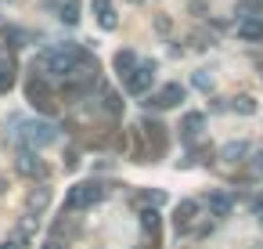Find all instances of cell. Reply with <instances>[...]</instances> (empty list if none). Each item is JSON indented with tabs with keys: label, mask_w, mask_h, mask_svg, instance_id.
Instances as JSON below:
<instances>
[{
	"label": "cell",
	"mask_w": 263,
	"mask_h": 249,
	"mask_svg": "<svg viewBox=\"0 0 263 249\" xmlns=\"http://www.w3.org/2000/svg\"><path fill=\"white\" fill-rule=\"evenodd\" d=\"M0 249H26V235H11L8 242H0Z\"/></svg>",
	"instance_id": "603a6c76"
},
{
	"label": "cell",
	"mask_w": 263,
	"mask_h": 249,
	"mask_svg": "<svg viewBox=\"0 0 263 249\" xmlns=\"http://www.w3.org/2000/svg\"><path fill=\"white\" fill-rule=\"evenodd\" d=\"M245 155H249V145H245V141H231V145H223V152H220L223 163H241Z\"/></svg>",
	"instance_id": "5bb4252c"
},
{
	"label": "cell",
	"mask_w": 263,
	"mask_h": 249,
	"mask_svg": "<svg viewBox=\"0 0 263 249\" xmlns=\"http://www.w3.org/2000/svg\"><path fill=\"white\" fill-rule=\"evenodd\" d=\"M80 58L83 55H80L76 44H58V47H47L40 55V69H47V76H72Z\"/></svg>",
	"instance_id": "6da1fadb"
},
{
	"label": "cell",
	"mask_w": 263,
	"mask_h": 249,
	"mask_svg": "<svg viewBox=\"0 0 263 249\" xmlns=\"http://www.w3.org/2000/svg\"><path fill=\"white\" fill-rule=\"evenodd\" d=\"M4 37L11 40V47H26V40H29V33H22V29H11V26L4 29Z\"/></svg>",
	"instance_id": "44dd1931"
},
{
	"label": "cell",
	"mask_w": 263,
	"mask_h": 249,
	"mask_svg": "<svg viewBox=\"0 0 263 249\" xmlns=\"http://www.w3.org/2000/svg\"><path fill=\"white\" fill-rule=\"evenodd\" d=\"M105 199V188L98 181H83L69 191V209H87V206H98Z\"/></svg>",
	"instance_id": "277c9868"
},
{
	"label": "cell",
	"mask_w": 263,
	"mask_h": 249,
	"mask_svg": "<svg viewBox=\"0 0 263 249\" xmlns=\"http://www.w3.org/2000/svg\"><path fill=\"white\" fill-rule=\"evenodd\" d=\"M26 98H29L40 112H47V116H54V112H58L54 91H51V83H47V80H40V76H33V80L26 83Z\"/></svg>",
	"instance_id": "7a4b0ae2"
},
{
	"label": "cell",
	"mask_w": 263,
	"mask_h": 249,
	"mask_svg": "<svg viewBox=\"0 0 263 249\" xmlns=\"http://www.w3.org/2000/svg\"><path fill=\"white\" fill-rule=\"evenodd\" d=\"M252 159H256V163H252V166H256V173H263V152H256Z\"/></svg>",
	"instance_id": "4316f807"
},
{
	"label": "cell",
	"mask_w": 263,
	"mask_h": 249,
	"mask_svg": "<svg viewBox=\"0 0 263 249\" xmlns=\"http://www.w3.org/2000/svg\"><path fill=\"white\" fill-rule=\"evenodd\" d=\"M152 80H155V65H152V62H144V65H137L134 73H126V76H123V83H126V91H130V94H148Z\"/></svg>",
	"instance_id": "5b68a950"
},
{
	"label": "cell",
	"mask_w": 263,
	"mask_h": 249,
	"mask_svg": "<svg viewBox=\"0 0 263 249\" xmlns=\"http://www.w3.org/2000/svg\"><path fill=\"white\" fill-rule=\"evenodd\" d=\"M144 134H148V141H152V152H162V145H166L162 127H159V123H144Z\"/></svg>",
	"instance_id": "ac0fdd59"
},
{
	"label": "cell",
	"mask_w": 263,
	"mask_h": 249,
	"mask_svg": "<svg viewBox=\"0 0 263 249\" xmlns=\"http://www.w3.org/2000/svg\"><path fill=\"white\" fill-rule=\"evenodd\" d=\"M22 145L26 148H44V145H54V137H58V130L51 127V123H36V119H29V123H22Z\"/></svg>",
	"instance_id": "3957f363"
},
{
	"label": "cell",
	"mask_w": 263,
	"mask_h": 249,
	"mask_svg": "<svg viewBox=\"0 0 263 249\" xmlns=\"http://www.w3.org/2000/svg\"><path fill=\"white\" fill-rule=\"evenodd\" d=\"M44 249H65V245H62V242H47Z\"/></svg>",
	"instance_id": "83f0119b"
},
{
	"label": "cell",
	"mask_w": 263,
	"mask_h": 249,
	"mask_svg": "<svg viewBox=\"0 0 263 249\" xmlns=\"http://www.w3.org/2000/svg\"><path fill=\"white\" fill-rule=\"evenodd\" d=\"M101 105H105V112H108V116H119V109H123V101H119V94H116V91H101Z\"/></svg>",
	"instance_id": "d6986e66"
},
{
	"label": "cell",
	"mask_w": 263,
	"mask_h": 249,
	"mask_svg": "<svg viewBox=\"0 0 263 249\" xmlns=\"http://www.w3.org/2000/svg\"><path fill=\"white\" fill-rule=\"evenodd\" d=\"M198 217V202L195 199H184L180 206H177V213H173V224H177V231H187V224Z\"/></svg>",
	"instance_id": "30bf717a"
},
{
	"label": "cell",
	"mask_w": 263,
	"mask_h": 249,
	"mask_svg": "<svg viewBox=\"0 0 263 249\" xmlns=\"http://www.w3.org/2000/svg\"><path fill=\"white\" fill-rule=\"evenodd\" d=\"M4 184H8V181H4V177H0V195H4Z\"/></svg>",
	"instance_id": "f1b7e54d"
},
{
	"label": "cell",
	"mask_w": 263,
	"mask_h": 249,
	"mask_svg": "<svg viewBox=\"0 0 263 249\" xmlns=\"http://www.w3.org/2000/svg\"><path fill=\"white\" fill-rule=\"evenodd\" d=\"M180 101H184V87H180V83H166V87H162L155 98H148L144 105H148V109H177Z\"/></svg>",
	"instance_id": "52a82bcc"
},
{
	"label": "cell",
	"mask_w": 263,
	"mask_h": 249,
	"mask_svg": "<svg viewBox=\"0 0 263 249\" xmlns=\"http://www.w3.org/2000/svg\"><path fill=\"white\" fill-rule=\"evenodd\" d=\"M90 8H94V15H98V26H101V29H116V26H119L112 0H90Z\"/></svg>",
	"instance_id": "9c48e42d"
},
{
	"label": "cell",
	"mask_w": 263,
	"mask_h": 249,
	"mask_svg": "<svg viewBox=\"0 0 263 249\" xmlns=\"http://www.w3.org/2000/svg\"><path fill=\"white\" fill-rule=\"evenodd\" d=\"M15 166H18L22 177H47V163H40V155H36L33 148H18Z\"/></svg>",
	"instance_id": "8992f818"
},
{
	"label": "cell",
	"mask_w": 263,
	"mask_h": 249,
	"mask_svg": "<svg viewBox=\"0 0 263 249\" xmlns=\"http://www.w3.org/2000/svg\"><path fill=\"white\" fill-rule=\"evenodd\" d=\"M252 213H256V220L263 224V199H256V202H252Z\"/></svg>",
	"instance_id": "484cf974"
},
{
	"label": "cell",
	"mask_w": 263,
	"mask_h": 249,
	"mask_svg": "<svg viewBox=\"0 0 263 249\" xmlns=\"http://www.w3.org/2000/svg\"><path fill=\"white\" fill-rule=\"evenodd\" d=\"M112 65H116V73H119V76H126V73H134V69H137V55H134V51H119Z\"/></svg>",
	"instance_id": "2e32d148"
},
{
	"label": "cell",
	"mask_w": 263,
	"mask_h": 249,
	"mask_svg": "<svg viewBox=\"0 0 263 249\" xmlns=\"http://www.w3.org/2000/svg\"><path fill=\"white\" fill-rule=\"evenodd\" d=\"M58 19L65 26H76L80 22V0H65V4H58Z\"/></svg>",
	"instance_id": "9a60e30c"
},
{
	"label": "cell",
	"mask_w": 263,
	"mask_h": 249,
	"mask_svg": "<svg viewBox=\"0 0 263 249\" xmlns=\"http://www.w3.org/2000/svg\"><path fill=\"white\" fill-rule=\"evenodd\" d=\"M15 87V65L8 58H0V94H8Z\"/></svg>",
	"instance_id": "e0dca14e"
},
{
	"label": "cell",
	"mask_w": 263,
	"mask_h": 249,
	"mask_svg": "<svg viewBox=\"0 0 263 249\" xmlns=\"http://www.w3.org/2000/svg\"><path fill=\"white\" fill-rule=\"evenodd\" d=\"M141 227L155 235V231H159V213H155V209H141Z\"/></svg>",
	"instance_id": "ffe728a7"
},
{
	"label": "cell",
	"mask_w": 263,
	"mask_h": 249,
	"mask_svg": "<svg viewBox=\"0 0 263 249\" xmlns=\"http://www.w3.org/2000/svg\"><path fill=\"white\" fill-rule=\"evenodd\" d=\"M195 87H198V91H213V76H205V73H195Z\"/></svg>",
	"instance_id": "cb8c5ba5"
},
{
	"label": "cell",
	"mask_w": 263,
	"mask_h": 249,
	"mask_svg": "<svg viewBox=\"0 0 263 249\" xmlns=\"http://www.w3.org/2000/svg\"><path fill=\"white\" fill-rule=\"evenodd\" d=\"M234 112L249 116V112H256V101H252V98H234Z\"/></svg>",
	"instance_id": "7402d4cb"
},
{
	"label": "cell",
	"mask_w": 263,
	"mask_h": 249,
	"mask_svg": "<svg viewBox=\"0 0 263 249\" xmlns=\"http://www.w3.org/2000/svg\"><path fill=\"white\" fill-rule=\"evenodd\" d=\"M26 206H29V213L47 209V206H51V188H33V191H29V199H26Z\"/></svg>",
	"instance_id": "4fadbf2b"
},
{
	"label": "cell",
	"mask_w": 263,
	"mask_h": 249,
	"mask_svg": "<svg viewBox=\"0 0 263 249\" xmlns=\"http://www.w3.org/2000/svg\"><path fill=\"white\" fill-rule=\"evenodd\" d=\"M144 202H152V206H159V202H166V195H162V191H144Z\"/></svg>",
	"instance_id": "d4e9b609"
},
{
	"label": "cell",
	"mask_w": 263,
	"mask_h": 249,
	"mask_svg": "<svg viewBox=\"0 0 263 249\" xmlns=\"http://www.w3.org/2000/svg\"><path fill=\"white\" fill-rule=\"evenodd\" d=\"M238 37L249 40V44L263 40V15H245V19L238 22Z\"/></svg>",
	"instance_id": "ba28073f"
},
{
	"label": "cell",
	"mask_w": 263,
	"mask_h": 249,
	"mask_svg": "<svg viewBox=\"0 0 263 249\" xmlns=\"http://www.w3.org/2000/svg\"><path fill=\"white\" fill-rule=\"evenodd\" d=\"M202 127H205V116H202V112H187V116H184V123H180V130H184V137H187V141H195V137L202 134Z\"/></svg>",
	"instance_id": "7c38bea8"
},
{
	"label": "cell",
	"mask_w": 263,
	"mask_h": 249,
	"mask_svg": "<svg viewBox=\"0 0 263 249\" xmlns=\"http://www.w3.org/2000/svg\"><path fill=\"white\" fill-rule=\"evenodd\" d=\"M205 206H209V213H213V217H227L234 202H231V195H227V191H213V195L205 199Z\"/></svg>",
	"instance_id": "8fae6325"
}]
</instances>
